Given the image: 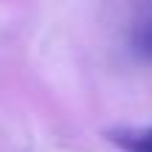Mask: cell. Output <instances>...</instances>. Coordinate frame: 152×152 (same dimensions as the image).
Wrapping results in <instances>:
<instances>
[{
    "instance_id": "6da1fadb",
    "label": "cell",
    "mask_w": 152,
    "mask_h": 152,
    "mask_svg": "<svg viewBox=\"0 0 152 152\" xmlns=\"http://www.w3.org/2000/svg\"><path fill=\"white\" fill-rule=\"evenodd\" d=\"M113 141L124 152H152V127L149 130H124L115 132Z\"/></svg>"
},
{
    "instance_id": "7a4b0ae2",
    "label": "cell",
    "mask_w": 152,
    "mask_h": 152,
    "mask_svg": "<svg viewBox=\"0 0 152 152\" xmlns=\"http://www.w3.org/2000/svg\"><path fill=\"white\" fill-rule=\"evenodd\" d=\"M147 42H149V51H152V31H149V39H147Z\"/></svg>"
}]
</instances>
